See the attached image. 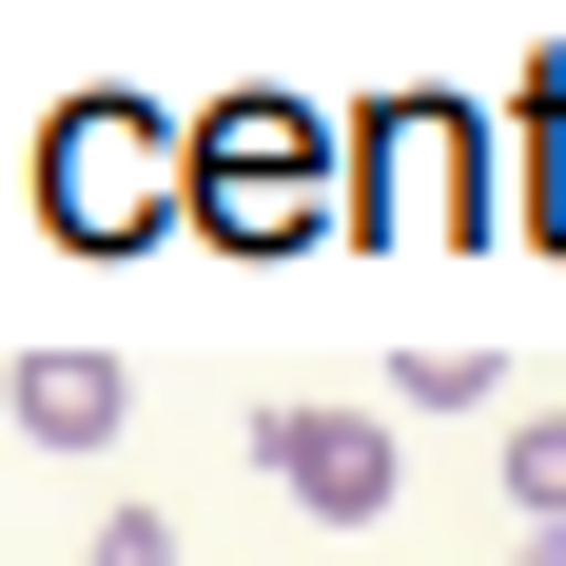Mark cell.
Returning <instances> with one entry per match:
<instances>
[{
  "label": "cell",
  "mask_w": 566,
  "mask_h": 566,
  "mask_svg": "<svg viewBox=\"0 0 566 566\" xmlns=\"http://www.w3.org/2000/svg\"><path fill=\"white\" fill-rule=\"evenodd\" d=\"M333 234H371V254H469V234H489V98H450V78L352 98V137H333Z\"/></svg>",
  "instance_id": "1"
},
{
  "label": "cell",
  "mask_w": 566,
  "mask_h": 566,
  "mask_svg": "<svg viewBox=\"0 0 566 566\" xmlns=\"http://www.w3.org/2000/svg\"><path fill=\"white\" fill-rule=\"evenodd\" d=\"M509 216L566 254V59H527V78H509Z\"/></svg>",
  "instance_id": "6"
},
{
  "label": "cell",
  "mask_w": 566,
  "mask_h": 566,
  "mask_svg": "<svg viewBox=\"0 0 566 566\" xmlns=\"http://www.w3.org/2000/svg\"><path fill=\"white\" fill-rule=\"evenodd\" d=\"M0 410H20V450H117V352H78V333H40L20 371H0Z\"/></svg>",
  "instance_id": "5"
},
{
  "label": "cell",
  "mask_w": 566,
  "mask_h": 566,
  "mask_svg": "<svg viewBox=\"0 0 566 566\" xmlns=\"http://www.w3.org/2000/svg\"><path fill=\"white\" fill-rule=\"evenodd\" d=\"M391 391H410V410H489V352L430 333V352H391Z\"/></svg>",
  "instance_id": "8"
},
{
  "label": "cell",
  "mask_w": 566,
  "mask_h": 566,
  "mask_svg": "<svg viewBox=\"0 0 566 566\" xmlns=\"http://www.w3.org/2000/svg\"><path fill=\"white\" fill-rule=\"evenodd\" d=\"M509 509H527V547H566V410L509 430Z\"/></svg>",
  "instance_id": "7"
},
{
  "label": "cell",
  "mask_w": 566,
  "mask_h": 566,
  "mask_svg": "<svg viewBox=\"0 0 566 566\" xmlns=\"http://www.w3.org/2000/svg\"><path fill=\"white\" fill-rule=\"evenodd\" d=\"M78 566H176V509H98V547Z\"/></svg>",
  "instance_id": "9"
},
{
  "label": "cell",
  "mask_w": 566,
  "mask_h": 566,
  "mask_svg": "<svg viewBox=\"0 0 566 566\" xmlns=\"http://www.w3.org/2000/svg\"><path fill=\"white\" fill-rule=\"evenodd\" d=\"M254 469L313 527H391V410H254Z\"/></svg>",
  "instance_id": "4"
},
{
  "label": "cell",
  "mask_w": 566,
  "mask_h": 566,
  "mask_svg": "<svg viewBox=\"0 0 566 566\" xmlns=\"http://www.w3.org/2000/svg\"><path fill=\"white\" fill-rule=\"evenodd\" d=\"M176 216L216 234V254H313V234H333V117L293 98V78L196 98L176 117Z\"/></svg>",
  "instance_id": "2"
},
{
  "label": "cell",
  "mask_w": 566,
  "mask_h": 566,
  "mask_svg": "<svg viewBox=\"0 0 566 566\" xmlns=\"http://www.w3.org/2000/svg\"><path fill=\"white\" fill-rule=\"evenodd\" d=\"M40 234H59V254H157V234H176V117L117 98V78L59 98L40 117Z\"/></svg>",
  "instance_id": "3"
},
{
  "label": "cell",
  "mask_w": 566,
  "mask_h": 566,
  "mask_svg": "<svg viewBox=\"0 0 566 566\" xmlns=\"http://www.w3.org/2000/svg\"><path fill=\"white\" fill-rule=\"evenodd\" d=\"M527 566H566V547H527Z\"/></svg>",
  "instance_id": "10"
}]
</instances>
